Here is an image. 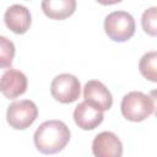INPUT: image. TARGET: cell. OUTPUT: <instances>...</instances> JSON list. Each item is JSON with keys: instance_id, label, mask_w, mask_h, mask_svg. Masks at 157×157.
<instances>
[{"instance_id": "obj_1", "label": "cell", "mask_w": 157, "mask_h": 157, "mask_svg": "<svg viewBox=\"0 0 157 157\" xmlns=\"http://www.w3.org/2000/svg\"><path fill=\"white\" fill-rule=\"evenodd\" d=\"M34 145L43 155L60 152L70 140V130L61 120H47L42 123L33 135Z\"/></svg>"}, {"instance_id": "obj_2", "label": "cell", "mask_w": 157, "mask_h": 157, "mask_svg": "<svg viewBox=\"0 0 157 157\" xmlns=\"http://www.w3.org/2000/svg\"><path fill=\"white\" fill-rule=\"evenodd\" d=\"M120 109L125 119L142 121L155 112V102L148 94L140 91H131L123 97Z\"/></svg>"}, {"instance_id": "obj_3", "label": "cell", "mask_w": 157, "mask_h": 157, "mask_svg": "<svg viewBox=\"0 0 157 157\" xmlns=\"http://www.w3.org/2000/svg\"><path fill=\"white\" fill-rule=\"evenodd\" d=\"M104 31L114 42H125L135 33V20L128 11H112L104 18Z\"/></svg>"}, {"instance_id": "obj_4", "label": "cell", "mask_w": 157, "mask_h": 157, "mask_svg": "<svg viewBox=\"0 0 157 157\" xmlns=\"http://www.w3.org/2000/svg\"><path fill=\"white\" fill-rule=\"evenodd\" d=\"M38 115V108L31 99H21L12 102L6 110V120L9 125L16 130L29 128Z\"/></svg>"}, {"instance_id": "obj_5", "label": "cell", "mask_w": 157, "mask_h": 157, "mask_svg": "<svg viewBox=\"0 0 157 157\" xmlns=\"http://www.w3.org/2000/svg\"><path fill=\"white\" fill-rule=\"evenodd\" d=\"M50 93L60 103H72L80 97L81 83L78 78L71 74H60L53 78Z\"/></svg>"}, {"instance_id": "obj_6", "label": "cell", "mask_w": 157, "mask_h": 157, "mask_svg": "<svg viewBox=\"0 0 157 157\" xmlns=\"http://www.w3.org/2000/svg\"><path fill=\"white\" fill-rule=\"evenodd\" d=\"M92 153L94 157H121L123 144L112 131H102L92 141Z\"/></svg>"}, {"instance_id": "obj_7", "label": "cell", "mask_w": 157, "mask_h": 157, "mask_svg": "<svg viewBox=\"0 0 157 157\" xmlns=\"http://www.w3.org/2000/svg\"><path fill=\"white\" fill-rule=\"evenodd\" d=\"M27 85V77L22 71L9 67L0 78V92L6 98L13 99L26 92Z\"/></svg>"}, {"instance_id": "obj_8", "label": "cell", "mask_w": 157, "mask_h": 157, "mask_svg": "<svg viewBox=\"0 0 157 157\" xmlns=\"http://www.w3.org/2000/svg\"><path fill=\"white\" fill-rule=\"evenodd\" d=\"M83 98L87 103L104 112L113 104V97L109 90L98 80H90L83 87Z\"/></svg>"}, {"instance_id": "obj_9", "label": "cell", "mask_w": 157, "mask_h": 157, "mask_svg": "<svg viewBox=\"0 0 157 157\" xmlns=\"http://www.w3.org/2000/svg\"><path fill=\"white\" fill-rule=\"evenodd\" d=\"M4 21L7 28H10L13 33L23 34L31 26V12L26 6L21 4H13L6 9L4 13Z\"/></svg>"}, {"instance_id": "obj_10", "label": "cell", "mask_w": 157, "mask_h": 157, "mask_svg": "<svg viewBox=\"0 0 157 157\" xmlns=\"http://www.w3.org/2000/svg\"><path fill=\"white\" fill-rule=\"evenodd\" d=\"M103 112L86 101L78 103L74 110V120L82 130H93L103 121Z\"/></svg>"}, {"instance_id": "obj_11", "label": "cell", "mask_w": 157, "mask_h": 157, "mask_svg": "<svg viewBox=\"0 0 157 157\" xmlns=\"http://www.w3.org/2000/svg\"><path fill=\"white\" fill-rule=\"evenodd\" d=\"M76 9L75 0H43V12L53 20H64L74 13Z\"/></svg>"}, {"instance_id": "obj_12", "label": "cell", "mask_w": 157, "mask_h": 157, "mask_svg": "<svg viewBox=\"0 0 157 157\" xmlns=\"http://www.w3.org/2000/svg\"><path fill=\"white\" fill-rule=\"evenodd\" d=\"M156 63H157V53L155 50L145 53L139 63V69H140L141 75L152 82L157 81Z\"/></svg>"}, {"instance_id": "obj_13", "label": "cell", "mask_w": 157, "mask_h": 157, "mask_svg": "<svg viewBox=\"0 0 157 157\" xmlns=\"http://www.w3.org/2000/svg\"><path fill=\"white\" fill-rule=\"evenodd\" d=\"M15 44L5 36H0V69H9L15 56Z\"/></svg>"}, {"instance_id": "obj_14", "label": "cell", "mask_w": 157, "mask_h": 157, "mask_svg": "<svg viewBox=\"0 0 157 157\" xmlns=\"http://www.w3.org/2000/svg\"><path fill=\"white\" fill-rule=\"evenodd\" d=\"M141 25L146 33L150 36L157 34V7L152 6L144 11L141 17Z\"/></svg>"}, {"instance_id": "obj_15", "label": "cell", "mask_w": 157, "mask_h": 157, "mask_svg": "<svg viewBox=\"0 0 157 157\" xmlns=\"http://www.w3.org/2000/svg\"><path fill=\"white\" fill-rule=\"evenodd\" d=\"M5 70H7V69H0V78H1V76H2V74H4Z\"/></svg>"}]
</instances>
